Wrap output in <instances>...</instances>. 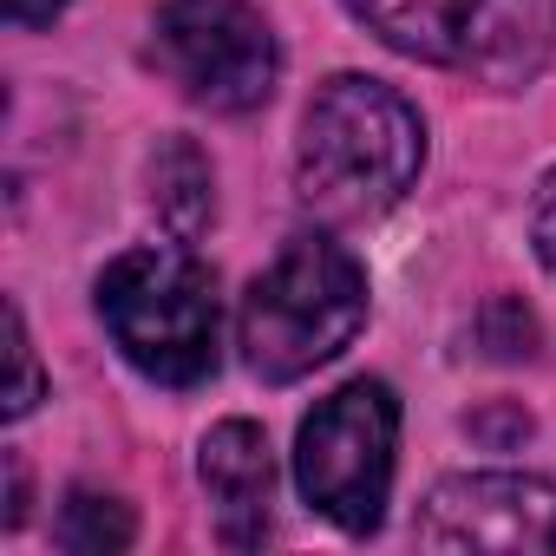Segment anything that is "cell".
Wrapping results in <instances>:
<instances>
[{
  "instance_id": "4",
  "label": "cell",
  "mask_w": 556,
  "mask_h": 556,
  "mask_svg": "<svg viewBox=\"0 0 556 556\" xmlns=\"http://www.w3.org/2000/svg\"><path fill=\"white\" fill-rule=\"evenodd\" d=\"M400 53L484 79L530 86L556 47V0H348Z\"/></svg>"
},
{
  "instance_id": "5",
  "label": "cell",
  "mask_w": 556,
  "mask_h": 556,
  "mask_svg": "<svg viewBox=\"0 0 556 556\" xmlns=\"http://www.w3.org/2000/svg\"><path fill=\"white\" fill-rule=\"evenodd\" d=\"M393 445H400V400L387 380H348L328 393L295 439V484L302 497L341 523L348 536H367L387 517L393 491Z\"/></svg>"
},
{
  "instance_id": "9",
  "label": "cell",
  "mask_w": 556,
  "mask_h": 556,
  "mask_svg": "<svg viewBox=\"0 0 556 556\" xmlns=\"http://www.w3.org/2000/svg\"><path fill=\"white\" fill-rule=\"evenodd\" d=\"M151 210L177 242H197L216 216V184H210V157L190 138H164L151 151Z\"/></svg>"
},
{
  "instance_id": "2",
  "label": "cell",
  "mask_w": 556,
  "mask_h": 556,
  "mask_svg": "<svg viewBox=\"0 0 556 556\" xmlns=\"http://www.w3.org/2000/svg\"><path fill=\"white\" fill-rule=\"evenodd\" d=\"M367 321V275L361 262L328 236H295L275 255L236 315L242 361L268 387H289L315 367H328Z\"/></svg>"
},
{
  "instance_id": "3",
  "label": "cell",
  "mask_w": 556,
  "mask_h": 556,
  "mask_svg": "<svg viewBox=\"0 0 556 556\" xmlns=\"http://www.w3.org/2000/svg\"><path fill=\"white\" fill-rule=\"evenodd\" d=\"M99 315L118 354L157 387H197L216 374V275L184 242L125 249L99 275Z\"/></svg>"
},
{
  "instance_id": "8",
  "label": "cell",
  "mask_w": 556,
  "mask_h": 556,
  "mask_svg": "<svg viewBox=\"0 0 556 556\" xmlns=\"http://www.w3.org/2000/svg\"><path fill=\"white\" fill-rule=\"evenodd\" d=\"M197 478L216 504V523H223V543L249 549L268 536V491H275V458H268V439L262 426L249 419H223L210 426L203 452H197Z\"/></svg>"
},
{
  "instance_id": "6",
  "label": "cell",
  "mask_w": 556,
  "mask_h": 556,
  "mask_svg": "<svg viewBox=\"0 0 556 556\" xmlns=\"http://www.w3.org/2000/svg\"><path fill=\"white\" fill-rule=\"evenodd\" d=\"M151 66L210 112H255L275 92L282 53L249 0H164L151 21Z\"/></svg>"
},
{
  "instance_id": "13",
  "label": "cell",
  "mask_w": 556,
  "mask_h": 556,
  "mask_svg": "<svg viewBox=\"0 0 556 556\" xmlns=\"http://www.w3.org/2000/svg\"><path fill=\"white\" fill-rule=\"evenodd\" d=\"M66 0H8V21L14 27H53Z\"/></svg>"
},
{
  "instance_id": "12",
  "label": "cell",
  "mask_w": 556,
  "mask_h": 556,
  "mask_svg": "<svg viewBox=\"0 0 556 556\" xmlns=\"http://www.w3.org/2000/svg\"><path fill=\"white\" fill-rule=\"evenodd\" d=\"M530 236H536V255L556 268V170L543 177V190H536V210H530Z\"/></svg>"
},
{
  "instance_id": "10",
  "label": "cell",
  "mask_w": 556,
  "mask_h": 556,
  "mask_svg": "<svg viewBox=\"0 0 556 556\" xmlns=\"http://www.w3.org/2000/svg\"><path fill=\"white\" fill-rule=\"evenodd\" d=\"M60 549H79V556H105V549H125L138 536L131 510L118 497H99V491H73L66 510H60Z\"/></svg>"
},
{
  "instance_id": "7",
  "label": "cell",
  "mask_w": 556,
  "mask_h": 556,
  "mask_svg": "<svg viewBox=\"0 0 556 556\" xmlns=\"http://www.w3.org/2000/svg\"><path fill=\"white\" fill-rule=\"evenodd\" d=\"M413 536L426 549H543L556 556V484L517 471H471L445 478Z\"/></svg>"
},
{
  "instance_id": "11",
  "label": "cell",
  "mask_w": 556,
  "mask_h": 556,
  "mask_svg": "<svg viewBox=\"0 0 556 556\" xmlns=\"http://www.w3.org/2000/svg\"><path fill=\"white\" fill-rule=\"evenodd\" d=\"M8 361H14V387H8V419H27L34 400H40V361H34V341H27V321L21 308L8 302Z\"/></svg>"
},
{
  "instance_id": "1",
  "label": "cell",
  "mask_w": 556,
  "mask_h": 556,
  "mask_svg": "<svg viewBox=\"0 0 556 556\" xmlns=\"http://www.w3.org/2000/svg\"><path fill=\"white\" fill-rule=\"evenodd\" d=\"M419 164H426V125L387 79L334 73L308 99L302 144H295V184L315 216L367 223L419 184Z\"/></svg>"
}]
</instances>
